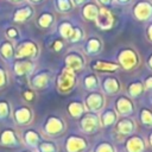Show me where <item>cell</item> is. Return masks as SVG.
I'll return each instance as SVG.
<instances>
[]
</instances>
